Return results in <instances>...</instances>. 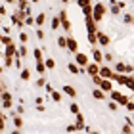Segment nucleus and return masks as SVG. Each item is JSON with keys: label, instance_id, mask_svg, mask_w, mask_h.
I'll use <instances>...</instances> for the list:
<instances>
[{"label": "nucleus", "instance_id": "33", "mask_svg": "<svg viewBox=\"0 0 134 134\" xmlns=\"http://www.w3.org/2000/svg\"><path fill=\"white\" fill-rule=\"evenodd\" d=\"M123 21L126 23V25H130V23H132V15H130V14H126V15H125V19H123Z\"/></svg>", "mask_w": 134, "mask_h": 134}, {"label": "nucleus", "instance_id": "24", "mask_svg": "<svg viewBox=\"0 0 134 134\" xmlns=\"http://www.w3.org/2000/svg\"><path fill=\"white\" fill-rule=\"evenodd\" d=\"M65 42H67V38H65V36H62V35H59V36H58V46H59V48H63V50H65Z\"/></svg>", "mask_w": 134, "mask_h": 134}, {"label": "nucleus", "instance_id": "31", "mask_svg": "<svg viewBox=\"0 0 134 134\" xmlns=\"http://www.w3.org/2000/svg\"><path fill=\"white\" fill-rule=\"evenodd\" d=\"M44 31H42V29H38V31H36V38H38V40H44Z\"/></svg>", "mask_w": 134, "mask_h": 134}, {"label": "nucleus", "instance_id": "3", "mask_svg": "<svg viewBox=\"0 0 134 134\" xmlns=\"http://www.w3.org/2000/svg\"><path fill=\"white\" fill-rule=\"evenodd\" d=\"M58 17H59V27H63L65 31L69 33V31H71V21L67 19V12H65V10H62V12H59V15H58Z\"/></svg>", "mask_w": 134, "mask_h": 134}, {"label": "nucleus", "instance_id": "9", "mask_svg": "<svg viewBox=\"0 0 134 134\" xmlns=\"http://www.w3.org/2000/svg\"><path fill=\"white\" fill-rule=\"evenodd\" d=\"M86 31H88V35H94L98 29H96V21L92 19V15H86Z\"/></svg>", "mask_w": 134, "mask_h": 134}, {"label": "nucleus", "instance_id": "25", "mask_svg": "<svg viewBox=\"0 0 134 134\" xmlns=\"http://www.w3.org/2000/svg\"><path fill=\"white\" fill-rule=\"evenodd\" d=\"M111 14H113V15H119V14H121V8H119V6L115 4V2L111 4Z\"/></svg>", "mask_w": 134, "mask_h": 134}, {"label": "nucleus", "instance_id": "7", "mask_svg": "<svg viewBox=\"0 0 134 134\" xmlns=\"http://www.w3.org/2000/svg\"><path fill=\"white\" fill-rule=\"evenodd\" d=\"M115 71L117 73H126V75H132V65H129V63H117L115 65Z\"/></svg>", "mask_w": 134, "mask_h": 134}, {"label": "nucleus", "instance_id": "27", "mask_svg": "<svg viewBox=\"0 0 134 134\" xmlns=\"http://www.w3.org/2000/svg\"><path fill=\"white\" fill-rule=\"evenodd\" d=\"M52 100L54 102H62V92H54L52 90Z\"/></svg>", "mask_w": 134, "mask_h": 134}, {"label": "nucleus", "instance_id": "30", "mask_svg": "<svg viewBox=\"0 0 134 134\" xmlns=\"http://www.w3.org/2000/svg\"><path fill=\"white\" fill-rule=\"evenodd\" d=\"M44 84H46V79H44V77H40L38 81H36V86H38V88H42Z\"/></svg>", "mask_w": 134, "mask_h": 134}, {"label": "nucleus", "instance_id": "28", "mask_svg": "<svg viewBox=\"0 0 134 134\" xmlns=\"http://www.w3.org/2000/svg\"><path fill=\"white\" fill-rule=\"evenodd\" d=\"M27 52H29V50H27V46H25V44H23V46L19 48V52H17V54H19V56H21V58H25V56H27Z\"/></svg>", "mask_w": 134, "mask_h": 134}, {"label": "nucleus", "instance_id": "18", "mask_svg": "<svg viewBox=\"0 0 134 134\" xmlns=\"http://www.w3.org/2000/svg\"><path fill=\"white\" fill-rule=\"evenodd\" d=\"M36 71H38L40 75H44L46 67H44V62H42V59H38V62H36Z\"/></svg>", "mask_w": 134, "mask_h": 134}, {"label": "nucleus", "instance_id": "42", "mask_svg": "<svg viewBox=\"0 0 134 134\" xmlns=\"http://www.w3.org/2000/svg\"><path fill=\"white\" fill-rule=\"evenodd\" d=\"M62 2H63V4H67V2H69V0H62Z\"/></svg>", "mask_w": 134, "mask_h": 134}, {"label": "nucleus", "instance_id": "34", "mask_svg": "<svg viewBox=\"0 0 134 134\" xmlns=\"http://www.w3.org/2000/svg\"><path fill=\"white\" fill-rule=\"evenodd\" d=\"M25 23H27V25H33V23H35V17L27 15V17H25Z\"/></svg>", "mask_w": 134, "mask_h": 134}, {"label": "nucleus", "instance_id": "8", "mask_svg": "<svg viewBox=\"0 0 134 134\" xmlns=\"http://www.w3.org/2000/svg\"><path fill=\"white\" fill-rule=\"evenodd\" d=\"M98 88H102L103 92H111V90H113L111 79H103V77H102V81H100V84H98Z\"/></svg>", "mask_w": 134, "mask_h": 134}, {"label": "nucleus", "instance_id": "15", "mask_svg": "<svg viewBox=\"0 0 134 134\" xmlns=\"http://www.w3.org/2000/svg\"><path fill=\"white\" fill-rule=\"evenodd\" d=\"M35 23H36L38 27H42V25L46 23V14H44V12H42V14H38V15L35 17Z\"/></svg>", "mask_w": 134, "mask_h": 134}, {"label": "nucleus", "instance_id": "43", "mask_svg": "<svg viewBox=\"0 0 134 134\" xmlns=\"http://www.w3.org/2000/svg\"><path fill=\"white\" fill-rule=\"evenodd\" d=\"M8 2H14V0H8ZM17 2H19V0H17Z\"/></svg>", "mask_w": 134, "mask_h": 134}, {"label": "nucleus", "instance_id": "40", "mask_svg": "<svg viewBox=\"0 0 134 134\" xmlns=\"http://www.w3.org/2000/svg\"><path fill=\"white\" fill-rule=\"evenodd\" d=\"M31 2H33V4H38V2H40V0H31Z\"/></svg>", "mask_w": 134, "mask_h": 134}, {"label": "nucleus", "instance_id": "38", "mask_svg": "<svg viewBox=\"0 0 134 134\" xmlns=\"http://www.w3.org/2000/svg\"><path fill=\"white\" fill-rule=\"evenodd\" d=\"M73 130H79V126L77 125H69L67 126V132H73Z\"/></svg>", "mask_w": 134, "mask_h": 134}, {"label": "nucleus", "instance_id": "26", "mask_svg": "<svg viewBox=\"0 0 134 134\" xmlns=\"http://www.w3.org/2000/svg\"><path fill=\"white\" fill-rule=\"evenodd\" d=\"M69 71H71V73H75V75H79V73H81V69L77 67V63H69Z\"/></svg>", "mask_w": 134, "mask_h": 134}, {"label": "nucleus", "instance_id": "41", "mask_svg": "<svg viewBox=\"0 0 134 134\" xmlns=\"http://www.w3.org/2000/svg\"><path fill=\"white\" fill-rule=\"evenodd\" d=\"M2 14H4V10H2V8H0V15H2Z\"/></svg>", "mask_w": 134, "mask_h": 134}, {"label": "nucleus", "instance_id": "10", "mask_svg": "<svg viewBox=\"0 0 134 134\" xmlns=\"http://www.w3.org/2000/svg\"><path fill=\"white\" fill-rule=\"evenodd\" d=\"M98 71H100V65L98 63H86V73H88V75L90 77H92V75H98Z\"/></svg>", "mask_w": 134, "mask_h": 134}, {"label": "nucleus", "instance_id": "20", "mask_svg": "<svg viewBox=\"0 0 134 134\" xmlns=\"http://www.w3.org/2000/svg\"><path fill=\"white\" fill-rule=\"evenodd\" d=\"M33 56H35L36 62H38V59H42V48H35V50H33Z\"/></svg>", "mask_w": 134, "mask_h": 134}, {"label": "nucleus", "instance_id": "36", "mask_svg": "<svg viewBox=\"0 0 134 134\" xmlns=\"http://www.w3.org/2000/svg\"><path fill=\"white\" fill-rule=\"evenodd\" d=\"M117 107H119V103H115V102L109 103V109H111V111H117Z\"/></svg>", "mask_w": 134, "mask_h": 134}, {"label": "nucleus", "instance_id": "22", "mask_svg": "<svg viewBox=\"0 0 134 134\" xmlns=\"http://www.w3.org/2000/svg\"><path fill=\"white\" fill-rule=\"evenodd\" d=\"M29 79H31V71H29V69H23V71H21V81H29Z\"/></svg>", "mask_w": 134, "mask_h": 134}, {"label": "nucleus", "instance_id": "14", "mask_svg": "<svg viewBox=\"0 0 134 134\" xmlns=\"http://www.w3.org/2000/svg\"><path fill=\"white\" fill-rule=\"evenodd\" d=\"M15 54H17V48L12 44V42H10V44H6V56H12V58H14Z\"/></svg>", "mask_w": 134, "mask_h": 134}, {"label": "nucleus", "instance_id": "37", "mask_svg": "<svg viewBox=\"0 0 134 134\" xmlns=\"http://www.w3.org/2000/svg\"><path fill=\"white\" fill-rule=\"evenodd\" d=\"M77 4L81 6V8H82V6H86V4H90V0H77Z\"/></svg>", "mask_w": 134, "mask_h": 134}, {"label": "nucleus", "instance_id": "23", "mask_svg": "<svg viewBox=\"0 0 134 134\" xmlns=\"http://www.w3.org/2000/svg\"><path fill=\"white\" fill-rule=\"evenodd\" d=\"M52 29H54V31H58V29H59V17L58 15L52 17Z\"/></svg>", "mask_w": 134, "mask_h": 134}, {"label": "nucleus", "instance_id": "32", "mask_svg": "<svg viewBox=\"0 0 134 134\" xmlns=\"http://www.w3.org/2000/svg\"><path fill=\"white\" fill-rule=\"evenodd\" d=\"M0 98H2V102H6V100H12V94H10V92H2V96H0Z\"/></svg>", "mask_w": 134, "mask_h": 134}, {"label": "nucleus", "instance_id": "6", "mask_svg": "<svg viewBox=\"0 0 134 134\" xmlns=\"http://www.w3.org/2000/svg\"><path fill=\"white\" fill-rule=\"evenodd\" d=\"M96 42H100L102 46H107L109 42H111V38L105 35V33H102V31H96Z\"/></svg>", "mask_w": 134, "mask_h": 134}, {"label": "nucleus", "instance_id": "5", "mask_svg": "<svg viewBox=\"0 0 134 134\" xmlns=\"http://www.w3.org/2000/svg\"><path fill=\"white\" fill-rule=\"evenodd\" d=\"M65 50H69V52H73L75 54L77 50H79V42L73 38V36H67V42H65Z\"/></svg>", "mask_w": 134, "mask_h": 134}, {"label": "nucleus", "instance_id": "1", "mask_svg": "<svg viewBox=\"0 0 134 134\" xmlns=\"http://www.w3.org/2000/svg\"><path fill=\"white\" fill-rule=\"evenodd\" d=\"M105 14H107V6L102 4V2H96V6L92 8V19H94L96 23H100V21H103Z\"/></svg>", "mask_w": 134, "mask_h": 134}, {"label": "nucleus", "instance_id": "35", "mask_svg": "<svg viewBox=\"0 0 134 134\" xmlns=\"http://www.w3.org/2000/svg\"><path fill=\"white\" fill-rule=\"evenodd\" d=\"M27 6H29V2H27V0H19V8H21V10H25Z\"/></svg>", "mask_w": 134, "mask_h": 134}, {"label": "nucleus", "instance_id": "11", "mask_svg": "<svg viewBox=\"0 0 134 134\" xmlns=\"http://www.w3.org/2000/svg\"><path fill=\"white\" fill-rule=\"evenodd\" d=\"M98 75H100V77H103V79H111V77H113V71L109 69V67L102 65V67H100V71H98Z\"/></svg>", "mask_w": 134, "mask_h": 134}, {"label": "nucleus", "instance_id": "44", "mask_svg": "<svg viewBox=\"0 0 134 134\" xmlns=\"http://www.w3.org/2000/svg\"><path fill=\"white\" fill-rule=\"evenodd\" d=\"M0 117H2V113H0Z\"/></svg>", "mask_w": 134, "mask_h": 134}, {"label": "nucleus", "instance_id": "13", "mask_svg": "<svg viewBox=\"0 0 134 134\" xmlns=\"http://www.w3.org/2000/svg\"><path fill=\"white\" fill-rule=\"evenodd\" d=\"M92 98L94 100H105V92H103L102 88H94L92 90Z\"/></svg>", "mask_w": 134, "mask_h": 134}, {"label": "nucleus", "instance_id": "16", "mask_svg": "<svg viewBox=\"0 0 134 134\" xmlns=\"http://www.w3.org/2000/svg\"><path fill=\"white\" fill-rule=\"evenodd\" d=\"M12 117H14V125H15V129H17V130H21V129H23V119L19 117V115H12Z\"/></svg>", "mask_w": 134, "mask_h": 134}, {"label": "nucleus", "instance_id": "21", "mask_svg": "<svg viewBox=\"0 0 134 134\" xmlns=\"http://www.w3.org/2000/svg\"><path fill=\"white\" fill-rule=\"evenodd\" d=\"M82 14H84V17H86V15H92V6H90V4L82 6Z\"/></svg>", "mask_w": 134, "mask_h": 134}, {"label": "nucleus", "instance_id": "12", "mask_svg": "<svg viewBox=\"0 0 134 134\" xmlns=\"http://www.w3.org/2000/svg\"><path fill=\"white\" fill-rule=\"evenodd\" d=\"M62 92H63V94H67V96H71V98H75V96H77V90L73 88L71 84H65V86L62 88Z\"/></svg>", "mask_w": 134, "mask_h": 134}, {"label": "nucleus", "instance_id": "2", "mask_svg": "<svg viewBox=\"0 0 134 134\" xmlns=\"http://www.w3.org/2000/svg\"><path fill=\"white\" fill-rule=\"evenodd\" d=\"M107 94L113 98V102H115V103H121V105H125V103L130 100L129 96H125L123 92H119V90H111V92H107Z\"/></svg>", "mask_w": 134, "mask_h": 134}, {"label": "nucleus", "instance_id": "19", "mask_svg": "<svg viewBox=\"0 0 134 134\" xmlns=\"http://www.w3.org/2000/svg\"><path fill=\"white\" fill-rule=\"evenodd\" d=\"M44 67H46V69H50V71H52V69H54V67H56V62H54V59H52V58H48V59H46V62H44Z\"/></svg>", "mask_w": 134, "mask_h": 134}, {"label": "nucleus", "instance_id": "29", "mask_svg": "<svg viewBox=\"0 0 134 134\" xmlns=\"http://www.w3.org/2000/svg\"><path fill=\"white\" fill-rule=\"evenodd\" d=\"M19 40L23 42V44H27V40H29V35H27V33H19Z\"/></svg>", "mask_w": 134, "mask_h": 134}, {"label": "nucleus", "instance_id": "39", "mask_svg": "<svg viewBox=\"0 0 134 134\" xmlns=\"http://www.w3.org/2000/svg\"><path fill=\"white\" fill-rule=\"evenodd\" d=\"M71 113H79V105H77V103H73V105H71Z\"/></svg>", "mask_w": 134, "mask_h": 134}, {"label": "nucleus", "instance_id": "17", "mask_svg": "<svg viewBox=\"0 0 134 134\" xmlns=\"http://www.w3.org/2000/svg\"><path fill=\"white\" fill-rule=\"evenodd\" d=\"M92 56H94V62L96 63H102L103 62V54L100 50H92Z\"/></svg>", "mask_w": 134, "mask_h": 134}, {"label": "nucleus", "instance_id": "4", "mask_svg": "<svg viewBox=\"0 0 134 134\" xmlns=\"http://www.w3.org/2000/svg\"><path fill=\"white\" fill-rule=\"evenodd\" d=\"M90 62L86 54H82V52H75V63L77 65H82V67H86V63Z\"/></svg>", "mask_w": 134, "mask_h": 134}]
</instances>
